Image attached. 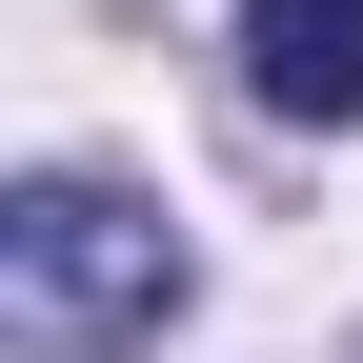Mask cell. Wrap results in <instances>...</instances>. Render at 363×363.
Returning <instances> with one entry per match:
<instances>
[{
	"label": "cell",
	"mask_w": 363,
	"mask_h": 363,
	"mask_svg": "<svg viewBox=\"0 0 363 363\" xmlns=\"http://www.w3.org/2000/svg\"><path fill=\"white\" fill-rule=\"evenodd\" d=\"M182 283H202L182 222L121 202V182H81V162H40L21 202H0V323H21L40 363H81V343H162Z\"/></svg>",
	"instance_id": "obj_1"
},
{
	"label": "cell",
	"mask_w": 363,
	"mask_h": 363,
	"mask_svg": "<svg viewBox=\"0 0 363 363\" xmlns=\"http://www.w3.org/2000/svg\"><path fill=\"white\" fill-rule=\"evenodd\" d=\"M242 101L262 121H363V0H242Z\"/></svg>",
	"instance_id": "obj_2"
}]
</instances>
